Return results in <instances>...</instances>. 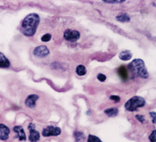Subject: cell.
I'll return each mask as SVG.
<instances>
[{
    "label": "cell",
    "mask_w": 156,
    "mask_h": 142,
    "mask_svg": "<svg viewBox=\"0 0 156 142\" xmlns=\"http://www.w3.org/2000/svg\"><path fill=\"white\" fill-rule=\"evenodd\" d=\"M39 98L38 95L37 94H30L26 99V101H25V104L27 107L30 108H35L36 106V101H37V99Z\"/></svg>",
    "instance_id": "cell-9"
},
{
    "label": "cell",
    "mask_w": 156,
    "mask_h": 142,
    "mask_svg": "<svg viewBox=\"0 0 156 142\" xmlns=\"http://www.w3.org/2000/svg\"><path fill=\"white\" fill-rule=\"evenodd\" d=\"M117 72H118V74L120 76L121 79H122L123 80H126L128 79V70L126 68V66H121L120 67L118 68L117 69Z\"/></svg>",
    "instance_id": "cell-11"
},
{
    "label": "cell",
    "mask_w": 156,
    "mask_h": 142,
    "mask_svg": "<svg viewBox=\"0 0 156 142\" xmlns=\"http://www.w3.org/2000/svg\"><path fill=\"white\" fill-rule=\"evenodd\" d=\"M28 130H30V135H29V140L30 142H37L40 139V133L37 130H35V124L33 122H30L28 125Z\"/></svg>",
    "instance_id": "cell-7"
},
{
    "label": "cell",
    "mask_w": 156,
    "mask_h": 142,
    "mask_svg": "<svg viewBox=\"0 0 156 142\" xmlns=\"http://www.w3.org/2000/svg\"><path fill=\"white\" fill-rule=\"evenodd\" d=\"M73 137H74L76 142H83L85 140V135L83 132L75 131L73 133Z\"/></svg>",
    "instance_id": "cell-15"
},
{
    "label": "cell",
    "mask_w": 156,
    "mask_h": 142,
    "mask_svg": "<svg viewBox=\"0 0 156 142\" xmlns=\"http://www.w3.org/2000/svg\"><path fill=\"white\" fill-rule=\"evenodd\" d=\"M149 140L151 142H156V130H154L149 136Z\"/></svg>",
    "instance_id": "cell-20"
},
{
    "label": "cell",
    "mask_w": 156,
    "mask_h": 142,
    "mask_svg": "<svg viewBox=\"0 0 156 142\" xmlns=\"http://www.w3.org/2000/svg\"><path fill=\"white\" fill-rule=\"evenodd\" d=\"M10 130L6 125L0 124V140H5L9 138Z\"/></svg>",
    "instance_id": "cell-8"
},
{
    "label": "cell",
    "mask_w": 156,
    "mask_h": 142,
    "mask_svg": "<svg viewBox=\"0 0 156 142\" xmlns=\"http://www.w3.org/2000/svg\"><path fill=\"white\" fill-rule=\"evenodd\" d=\"M109 98L111 100H113L115 102H119V101H120V98H119V96L118 95H112V96H110Z\"/></svg>",
    "instance_id": "cell-25"
},
{
    "label": "cell",
    "mask_w": 156,
    "mask_h": 142,
    "mask_svg": "<svg viewBox=\"0 0 156 142\" xmlns=\"http://www.w3.org/2000/svg\"><path fill=\"white\" fill-rule=\"evenodd\" d=\"M128 69L131 71V73L133 75L139 76L140 78L147 79L148 77V72L147 70L144 62L142 59H133L128 65Z\"/></svg>",
    "instance_id": "cell-2"
},
{
    "label": "cell",
    "mask_w": 156,
    "mask_h": 142,
    "mask_svg": "<svg viewBox=\"0 0 156 142\" xmlns=\"http://www.w3.org/2000/svg\"><path fill=\"white\" fill-rule=\"evenodd\" d=\"M103 2L106 3H121V2H125V0H104Z\"/></svg>",
    "instance_id": "cell-22"
},
{
    "label": "cell",
    "mask_w": 156,
    "mask_h": 142,
    "mask_svg": "<svg viewBox=\"0 0 156 142\" xmlns=\"http://www.w3.org/2000/svg\"><path fill=\"white\" fill-rule=\"evenodd\" d=\"M115 19L118 21L123 22V23H125V22H129L130 20V17H129L127 13H121L119 16H117L115 17Z\"/></svg>",
    "instance_id": "cell-16"
},
{
    "label": "cell",
    "mask_w": 156,
    "mask_h": 142,
    "mask_svg": "<svg viewBox=\"0 0 156 142\" xmlns=\"http://www.w3.org/2000/svg\"><path fill=\"white\" fill-rule=\"evenodd\" d=\"M10 66L9 59L5 57L3 53L0 51V68H8Z\"/></svg>",
    "instance_id": "cell-12"
},
{
    "label": "cell",
    "mask_w": 156,
    "mask_h": 142,
    "mask_svg": "<svg viewBox=\"0 0 156 142\" xmlns=\"http://www.w3.org/2000/svg\"><path fill=\"white\" fill-rule=\"evenodd\" d=\"M13 130L15 133H16V137L19 139L20 140H26L27 137H26V133H25L24 130L21 126H15L13 127Z\"/></svg>",
    "instance_id": "cell-10"
},
{
    "label": "cell",
    "mask_w": 156,
    "mask_h": 142,
    "mask_svg": "<svg viewBox=\"0 0 156 142\" xmlns=\"http://www.w3.org/2000/svg\"><path fill=\"white\" fill-rule=\"evenodd\" d=\"M119 59L122 61H128L129 59H130L132 58V53L128 50H126V51H121L119 55Z\"/></svg>",
    "instance_id": "cell-13"
},
{
    "label": "cell",
    "mask_w": 156,
    "mask_h": 142,
    "mask_svg": "<svg viewBox=\"0 0 156 142\" xmlns=\"http://www.w3.org/2000/svg\"><path fill=\"white\" fill-rule=\"evenodd\" d=\"M135 117H136V119H137L139 122H145V117H144L143 115H135Z\"/></svg>",
    "instance_id": "cell-23"
},
{
    "label": "cell",
    "mask_w": 156,
    "mask_h": 142,
    "mask_svg": "<svg viewBox=\"0 0 156 142\" xmlns=\"http://www.w3.org/2000/svg\"><path fill=\"white\" fill-rule=\"evenodd\" d=\"M150 115L151 117V120H152V122L154 124L156 123V112H150Z\"/></svg>",
    "instance_id": "cell-24"
},
{
    "label": "cell",
    "mask_w": 156,
    "mask_h": 142,
    "mask_svg": "<svg viewBox=\"0 0 156 142\" xmlns=\"http://www.w3.org/2000/svg\"><path fill=\"white\" fill-rule=\"evenodd\" d=\"M145 104L146 101L144 98H142L140 96H133L125 103L124 107L127 111L134 112L138 108L144 106Z\"/></svg>",
    "instance_id": "cell-3"
},
{
    "label": "cell",
    "mask_w": 156,
    "mask_h": 142,
    "mask_svg": "<svg viewBox=\"0 0 156 142\" xmlns=\"http://www.w3.org/2000/svg\"><path fill=\"white\" fill-rule=\"evenodd\" d=\"M87 142H102L99 137H98L97 136H94L92 134H89L88 137H87Z\"/></svg>",
    "instance_id": "cell-18"
},
{
    "label": "cell",
    "mask_w": 156,
    "mask_h": 142,
    "mask_svg": "<svg viewBox=\"0 0 156 142\" xmlns=\"http://www.w3.org/2000/svg\"><path fill=\"white\" fill-rule=\"evenodd\" d=\"M63 37L66 41H70V42H75L80 39V34L77 30L66 29L63 33Z\"/></svg>",
    "instance_id": "cell-4"
},
{
    "label": "cell",
    "mask_w": 156,
    "mask_h": 142,
    "mask_svg": "<svg viewBox=\"0 0 156 142\" xmlns=\"http://www.w3.org/2000/svg\"><path fill=\"white\" fill-rule=\"evenodd\" d=\"M97 78L99 81L104 82L105 81V80H106V76H105V74H103V73H98L97 76Z\"/></svg>",
    "instance_id": "cell-21"
},
{
    "label": "cell",
    "mask_w": 156,
    "mask_h": 142,
    "mask_svg": "<svg viewBox=\"0 0 156 142\" xmlns=\"http://www.w3.org/2000/svg\"><path fill=\"white\" fill-rule=\"evenodd\" d=\"M61 129L58 126H48L44 128L42 130L43 137H50V136H58L61 134Z\"/></svg>",
    "instance_id": "cell-5"
},
{
    "label": "cell",
    "mask_w": 156,
    "mask_h": 142,
    "mask_svg": "<svg viewBox=\"0 0 156 142\" xmlns=\"http://www.w3.org/2000/svg\"><path fill=\"white\" fill-rule=\"evenodd\" d=\"M50 51L45 45H40V46L36 47L33 51V54L34 56L38 57V58H44L47 55H49Z\"/></svg>",
    "instance_id": "cell-6"
},
{
    "label": "cell",
    "mask_w": 156,
    "mask_h": 142,
    "mask_svg": "<svg viewBox=\"0 0 156 142\" xmlns=\"http://www.w3.org/2000/svg\"><path fill=\"white\" fill-rule=\"evenodd\" d=\"M76 74L79 75V76H83L85 75L86 73H87V69H86V67L83 65H79V66L76 67Z\"/></svg>",
    "instance_id": "cell-17"
},
{
    "label": "cell",
    "mask_w": 156,
    "mask_h": 142,
    "mask_svg": "<svg viewBox=\"0 0 156 142\" xmlns=\"http://www.w3.org/2000/svg\"><path fill=\"white\" fill-rule=\"evenodd\" d=\"M51 38V35L50 34H44V35L41 37V41H43V42H47V41H50Z\"/></svg>",
    "instance_id": "cell-19"
},
{
    "label": "cell",
    "mask_w": 156,
    "mask_h": 142,
    "mask_svg": "<svg viewBox=\"0 0 156 142\" xmlns=\"http://www.w3.org/2000/svg\"><path fill=\"white\" fill-rule=\"evenodd\" d=\"M105 114H106L109 117H114V116H116L118 112H119V109L115 107H112V108H107L105 110Z\"/></svg>",
    "instance_id": "cell-14"
},
{
    "label": "cell",
    "mask_w": 156,
    "mask_h": 142,
    "mask_svg": "<svg viewBox=\"0 0 156 142\" xmlns=\"http://www.w3.org/2000/svg\"><path fill=\"white\" fill-rule=\"evenodd\" d=\"M40 23V16L37 13H30L23 19L20 31L27 37H31L35 34Z\"/></svg>",
    "instance_id": "cell-1"
}]
</instances>
